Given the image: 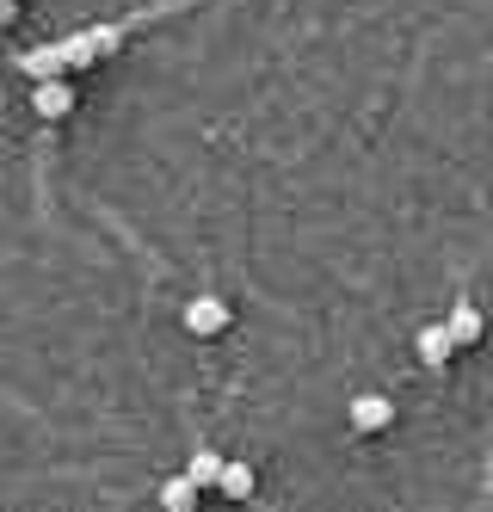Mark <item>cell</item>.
I'll use <instances>...</instances> for the list:
<instances>
[{
	"mask_svg": "<svg viewBox=\"0 0 493 512\" xmlns=\"http://www.w3.org/2000/svg\"><path fill=\"white\" fill-rule=\"evenodd\" d=\"M229 321H235V309L222 303V297H192V303H185V327H192L198 340H216V334H229Z\"/></svg>",
	"mask_w": 493,
	"mask_h": 512,
	"instance_id": "1",
	"label": "cell"
},
{
	"mask_svg": "<svg viewBox=\"0 0 493 512\" xmlns=\"http://www.w3.org/2000/svg\"><path fill=\"white\" fill-rule=\"evenodd\" d=\"M346 420H352V432H383V426H395V401L389 395H352V408H346Z\"/></svg>",
	"mask_w": 493,
	"mask_h": 512,
	"instance_id": "2",
	"label": "cell"
},
{
	"mask_svg": "<svg viewBox=\"0 0 493 512\" xmlns=\"http://www.w3.org/2000/svg\"><path fill=\"white\" fill-rule=\"evenodd\" d=\"M413 352H420V364H426V371H444V364H450V352H457V334H450V321H432V327H420V340H413Z\"/></svg>",
	"mask_w": 493,
	"mask_h": 512,
	"instance_id": "3",
	"label": "cell"
},
{
	"mask_svg": "<svg viewBox=\"0 0 493 512\" xmlns=\"http://www.w3.org/2000/svg\"><path fill=\"white\" fill-rule=\"evenodd\" d=\"M31 112H37V118H68V112H74V87H68L62 75L37 81V87H31Z\"/></svg>",
	"mask_w": 493,
	"mask_h": 512,
	"instance_id": "4",
	"label": "cell"
},
{
	"mask_svg": "<svg viewBox=\"0 0 493 512\" xmlns=\"http://www.w3.org/2000/svg\"><path fill=\"white\" fill-rule=\"evenodd\" d=\"M198 494H204V488H198V475H192V469L173 475V482H161V506H167V512H192Z\"/></svg>",
	"mask_w": 493,
	"mask_h": 512,
	"instance_id": "5",
	"label": "cell"
},
{
	"mask_svg": "<svg viewBox=\"0 0 493 512\" xmlns=\"http://www.w3.org/2000/svg\"><path fill=\"white\" fill-rule=\"evenodd\" d=\"M444 321H450V334H457V346H475V340L487 334V321H481V309H475V303H457Z\"/></svg>",
	"mask_w": 493,
	"mask_h": 512,
	"instance_id": "6",
	"label": "cell"
},
{
	"mask_svg": "<svg viewBox=\"0 0 493 512\" xmlns=\"http://www.w3.org/2000/svg\"><path fill=\"white\" fill-rule=\"evenodd\" d=\"M185 469L198 475V488H216L222 469H229V457H222V451H192V463H185Z\"/></svg>",
	"mask_w": 493,
	"mask_h": 512,
	"instance_id": "7",
	"label": "cell"
},
{
	"mask_svg": "<svg viewBox=\"0 0 493 512\" xmlns=\"http://www.w3.org/2000/svg\"><path fill=\"white\" fill-rule=\"evenodd\" d=\"M222 494H229V500H247L259 482H253V463H229V469H222V482H216Z\"/></svg>",
	"mask_w": 493,
	"mask_h": 512,
	"instance_id": "8",
	"label": "cell"
}]
</instances>
